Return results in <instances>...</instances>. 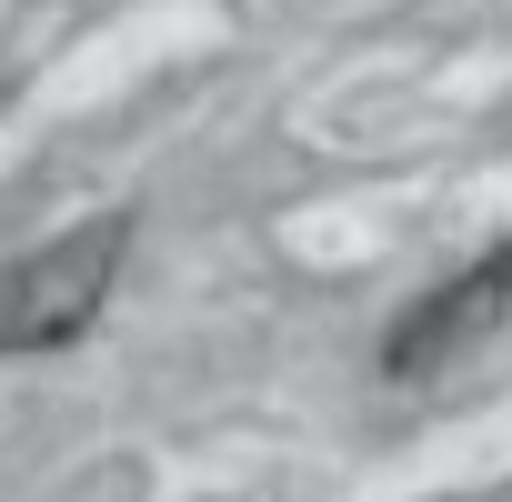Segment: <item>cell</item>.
<instances>
[{
    "instance_id": "cell-1",
    "label": "cell",
    "mask_w": 512,
    "mask_h": 502,
    "mask_svg": "<svg viewBox=\"0 0 512 502\" xmlns=\"http://www.w3.org/2000/svg\"><path fill=\"white\" fill-rule=\"evenodd\" d=\"M121 251H131V221L101 211L41 251H21V262H0V362H21V352H61L101 322L111 282H121Z\"/></svg>"
},
{
    "instance_id": "cell-2",
    "label": "cell",
    "mask_w": 512,
    "mask_h": 502,
    "mask_svg": "<svg viewBox=\"0 0 512 502\" xmlns=\"http://www.w3.org/2000/svg\"><path fill=\"white\" fill-rule=\"evenodd\" d=\"M492 312H512V241L492 251V262H472L462 282H442L432 302H412L402 322H392V342H382V372L392 382H412V372H432L452 342H472Z\"/></svg>"
}]
</instances>
